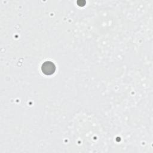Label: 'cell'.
Segmentation results:
<instances>
[{
    "instance_id": "1",
    "label": "cell",
    "mask_w": 153,
    "mask_h": 153,
    "mask_svg": "<svg viewBox=\"0 0 153 153\" xmlns=\"http://www.w3.org/2000/svg\"><path fill=\"white\" fill-rule=\"evenodd\" d=\"M41 70L42 72L47 75H50L55 72L56 66L51 61H46L44 63H42L41 66Z\"/></svg>"
}]
</instances>
